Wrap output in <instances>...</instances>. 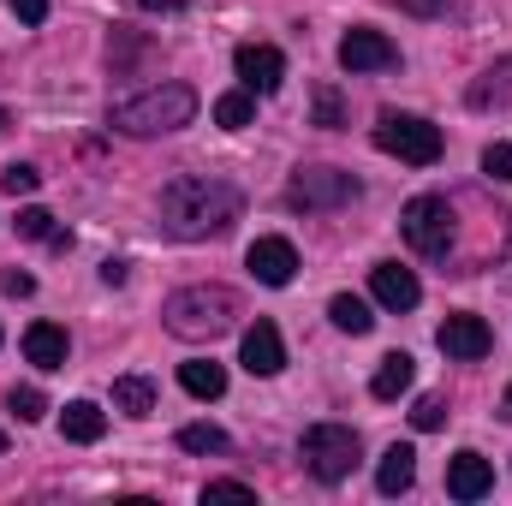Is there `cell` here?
<instances>
[{
	"label": "cell",
	"mask_w": 512,
	"mask_h": 506,
	"mask_svg": "<svg viewBox=\"0 0 512 506\" xmlns=\"http://www.w3.org/2000/svg\"><path fill=\"white\" fill-rule=\"evenodd\" d=\"M399 233L417 256H447L453 251V209L447 197H411L399 215Z\"/></svg>",
	"instance_id": "obj_7"
},
{
	"label": "cell",
	"mask_w": 512,
	"mask_h": 506,
	"mask_svg": "<svg viewBox=\"0 0 512 506\" xmlns=\"http://www.w3.org/2000/svg\"><path fill=\"white\" fill-rule=\"evenodd\" d=\"M405 387H411V358H405V352H387L376 381H370V393H376V399H399Z\"/></svg>",
	"instance_id": "obj_22"
},
{
	"label": "cell",
	"mask_w": 512,
	"mask_h": 506,
	"mask_svg": "<svg viewBox=\"0 0 512 506\" xmlns=\"http://www.w3.org/2000/svg\"><path fill=\"white\" fill-rule=\"evenodd\" d=\"M489 489H495V465H489L483 453L465 447V453L447 459V495H453V501H483Z\"/></svg>",
	"instance_id": "obj_12"
},
{
	"label": "cell",
	"mask_w": 512,
	"mask_h": 506,
	"mask_svg": "<svg viewBox=\"0 0 512 506\" xmlns=\"http://www.w3.org/2000/svg\"><path fill=\"white\" fill-rule=\"evenodd\" d=\"M435 340H441V352L459 358V364H477V358H489V346H495V334H489L483 316H447Z\"/></svg>",
	"instance_id": "obj_10"
},
{
	"label": "cell",
	"mask_w": 512,
	"mask_h": 506,
	"mask_svg": "<svg viewBox=\"0 0 512 506\" xmlns=\"http://www.w3.org/2000/svg\"><path fill=\"white\" fill-rule=\"evenodd\" d=\"M465 102H471V108H483V114H489V108H512V54H507V60H495V66L465 90Z\"/></svg>",
	"instance_id": "obj_17"
},
{
	"label": "cell",
	"mask_w": 512,
	"mask_h": 506,
	"mask_svg": "<svg viewBox=\"0 0 512 506\" xmlns=\"http://www.w3.org/2000/svg\"><path fill=\"white\" fill-rule=\"evenodd\" d=\"M233 72H239V84H245L251 96H274V90L286 84V54L268 48V42H245V48L233 54Z\"/></svg>",
	"instance_id": "obj_9"
},
{
	"label": "cell",
	"mask_w": 512,
	"mask_h": 506,
	"mask_svg": "<svg viewBox=\"0 0 512 506\" xmlns=\"http://www.w3.org/2000/svg\"><path fill=\"white\" fill-rule=\"evenodd\" d=\"M340 66H346L352 78H364V72H393V66H399V48L387 42L382 30H364V24H358V30L340 36Z\"/></svg>",
	"instance_id": "obj_8"
},
{
	"label": "cell",
	"mask_w": 512,
	"mask_h": 506,
	"mask_svg": "<svg viewBox=\"0 0 512 506\" xmlns=\"http://www.w3.org/2000/svg\"><path fill=\"white\" fill-rule=\"evenodd\" d=\"M239 364H245L251 376H280V370H286V346H280V328H274V322H251V328H245Z\"/></svg>",
	"instance_id": "obj_11"
},
{
	"label": "cell",
	"mask_w": 512,
	"mask_h": 506,
	"mask_svg": "<svg viewBox=\"0 0 512 506\" xmlns=\"http://www.w3.org/2000/svg\"><path fill=\"white\" fill-rule=\"evenodd\" d=\"M507 411H512V387H507Z\"/></svg>",
	"instance_id": "obj_37"
},
{
	"label": "cell",
	"mask_w": 512,
	"mask_h": 506,
	"mask_svg": "<svg viewBox=\"0 0 512 506\" xmlns=\"http://www.w3.org/2000/svg\"><path fill=\"white\" fill-rule=\"evenodd\" d=\"M60 435H66V441H78V447H96V441L108 435V411H102V405H90V399H72V405L60 411Z\"/></svg>",
	"instance_id": "obj_16"
},
{
	"label": "cell",
	"mask_w": 512,
	"mask_h": 506,
	"mask_svg": "<svg viewBox=\"0 0 512 506\" xmlns=\"http://www.w3.org/2000/svg\"><path fill=\"white\" fill-rule=\"evenodd\" d=\"M256 120V96L251 90H227L221 102H215V126H227V131H245Z\"/></svg>",
	"instance_id": "obj_23"
},
{
	"label": "cell",
	"mask_w": 512,
	"mask_h": 506,
	"mask_svg": "<svg viewBox=\"0 0 512 506\" xmlns=\"http://www.w3.org/2000/svg\"><path fill=\"white\" fill-rule=\"evenodd\" d=\"M12 12H18V24H42L48 18V0H6Z\"/></svg>",
	"instance_id": "obj_33"
},
{
	"label": "cell",
	"mask_w": 512,
	"mask_h": 506,
	"mask_svg": "<svg viewBox=\"0 0 512 506\" xmlns=\"http://www.w3.org/2000/svg\"><path fill=\"white\" fill-rule=\"evenodd\" d=\"M358 453H364V441L352 423H310L298 435V459L316 483H346L358 471Z\"/></svg>",
	"instance_id": "obj_4"
},
{
	"label": "cell",
	"mask_w": 512,
	"mask_h": 506,
	"mask_svg": "<svg viewBox=\"0 0 512 506\" xmlns=\"http://www.w3.org/2000/svg\"><path fill=\"white\" fill-rule=\"evenodd\" d=\"M24 358H30L36 370H66V358H72L66 328H54V322H30V328H24Z\"/></svg>",
	"instance_id": "obj_15"
},
{
	"label": "cell",
	"mask_w": 512,
	"mask_h": 506,
	"mask_svg": "<svg viewBox=\"0 0 512 506\" xmlns=\"http://www.w3.org/2000/svg\"><path fill=\"white\" fill-rule=\"evenodd\" d=\"M358 173H346V167H298L292 179H286V203L292 209H304V215H328V209H346V203H358Z\"/></svg>",
	"instance_id": "obj_5"
},
{
	"label": "cell",
	"mask_w": 512,
	"mask_h": 506,
	"mask_svg": "<svg viewBox=\"0 0 512 506\" xmlns=\"http://www.w3.org/2000/svg\"><path fill=\"white\" fill-rule=\"evenodd\" d=\"M483 173H489L495 185H507L512 179V143H489V149H483Z\"/></svg>",
	"instance_id": "obj_30"
},
{
	"label": "cell",
	"mask_w": 512,
	"mask_h": 506,
	"mask_svg": "<svg viewBox=\"0 0 512 506\" xmlns=\"http://www.w3.org/2000/svg\"><path fill=\"white\" fill-rule=\"evenodd\" d=\"M328 316H334V328H340V334H370V328H376V310H370L364 298H352V292L328 298Z\"/></svg>",
	"instance_id": "obj_20"
},
{
	"label": "cell",
	"mask_w": 512,
	"mask_h": 506,
	"mask_svg": "<svg viewBox=\"0 0 512 506\" xmlns=\"http://www.w3.org/2000/svg\"><path fill=\"white\" fill-rule=\"evenodd\" d=\"M203 501H256V489L233 483V477H215V483H203Z\"/></svg>",
	"instance_id": "obj_31"
},
{
	"label": "cell",
	"mask_w": 512,
	"mask_h": 506,
	"mask_svg": "<svg viewBox=\"0 0 512 506\" xmlns=\"http://www.w3.org/2000/svg\"><path fill=\"white\" fill-rule=\"evenodd\" d=\"M179 447H185V453H227L233 441H227V429H215V423H185V429H179Z\"/></svg>",
	"instance_id": "obj_25"
},
{
	"label": "cell",
	"mask_w": 512,
	"mask_h": 506,
	"mask_svg": "<svg viewBox=\"0 0 512 506\" xmlns=\"http://www.w3.org/2000/svg\"><path fill=\"white\" fill-rule=\"evenodd\" d=\"M114 411H126V417H149V411H155V381L120 376L114 381Z\"/></svg>",
	"instance_id": "obj_21"
},
{
	"label": "cell",
	"mask_w": 512,
	"mask_h": 506,
	"mask_svg": "<svg viewBox=\"0 0 512 506\" xmlns=\"http://www.w3.org/2000/svg\"><path fill=\"white\" fill-rule=\"evenodd\" d=\"M0 185H6V191H12V197H30V191H36V185H42V173H36V167H24V161H12V167H6V173H0Z\"/></svg>",
	"instance_id": "obj_29"
},
{
	"label": "cell",
	"mask_w": 512,
	"mask_h": 506,
	"mask_svg": "<svg viewBox=\"0 0 512 506\" xmlns=\"http://www.w3.org/2000/svg\"><path fill=\"white\" fill-rule=\"evenodd\" d=\"M161 322H167L173 340H191V346L197 340H221L227 328H239V292L233 286H185V292L167 298Z\"/></svg>",
	"instance_id": "obj_3"
},
{
	"label": "cell",
	"mask_w": 512,
	"mask_h": 506,
	"mask_svg": "<svg viewBox=\"0 0 512 506\" xmlns=\"http://www.w3.org/2000/svg\"><path fill=\"white\" fill-rule=\"evenodd\" d=\"M411 483H417V453H411L405 441H393L382 453V465H376V489H382V495H405Z\"/></svg>",
	"instance_id": "obj_18"
},
{
	"label": "cell",
	"mask_w": 512,
	"mask_h": 506,
	"mask_svg": "<svg viewBox=\"0 0 512 506\" xmlns=\"http://www.w3.org/2000/svg\"><path fill=\"white\" fill-rule=\"evenodd\" d=\"M245 215L239 185L215 179V173H179L161 185V233L197 245V239H221L233 233V221Z\"/></svg>",
	"instance_id": "obj_1"
},
{
	"label": "cell",
	"mask_w": 512,
	"mask_h": 506,
	"mask_svg": "<svg viewBox=\"0 0 512 506\" xmlns=\"http://www.w3.org/2000/svg\"><path fill=\"white\" fill-rule=\"evenodd\" d=\"M370 292H376L382 310H417V298H423L417 274L399 268V262H376V268H370Z\"/></svg>",
	"instance_id": "obj_14"
},
{
	"label": "cell",
	"mask_w": 512,
	"mask_h": 506,
	"mask_svg": "<svg viewBox=\"0 0 512 506\" xmlns=\"http://www.w3.org/2000/svg\"><path fill=\"white\" fill-rule=\"evenodd\" d=\"M6 405H12V411H18L24 423H36V417H48V399H42L36 387H12V393H6Z\"/></svg>",
	"instance_id": "obj_27"
},
{
	"label": "cell",
	"mask_w": 512,
	"mask_h": 506,
	"mask_svg": "<svg viewBox=\"0 0 512 506\" xmlns=\"http://www.w3.org/2000/svg\"><path fill=\"white\" fill-rule=\"evenodd\" d=\"M179 387H185L191 399H221V393H227V370H221L215 358H197V364H179Z\"/></svg>",
	"instance_id": "obj_19"
},
{
	"label": "cell",
	"mask_w": 512,
	"mask_h": 506,
	"mask_svg": "<svg viewBox=\"0 0 512 506\" xmlns=\"http://www.w3.org/2000/svg\"><path fill=\"white\" fill-rule=\"evenodd\" d=\"M137 6H143V12H185L191 0H137Z\"/></svg>",
	"instance_id": "obj_35"
},
{
	"label": "cell",
	"mask_w": 512,
	"mask_h": 506,
	"mask_svg": "<svg viewBox=\"0 0 512 506\" xmlns=\"http://www.w3.org/2000/svg\"><path fill=\"white\" fill-rule=\"evenodd\" d=\"M376 149L411 161V167H435L441 161V126H429L423 114H393L387 108L382 120H376Z\"/></svg>",
	"instance_id": "obj_6"
},
{
	"label": "cell",
	"mask_w": 512,
	"mask_h": 506,
	"mask_svg": "<svg viewBox=\"0 0 512 506\" xmlns=\"http://www.w3.org/2000/svg\"><path fill=\"white\" fill-rule=\"evenodd\" d=\"M399 6H405L411 18H435V12H447L453 0H399Z\"/></svg>",
	"instance_id": "obj_34"
},
{
	"label": "cell",
	"mask_w": 512,
	"mask_h": 506,
	"mask_svg": "<svg viewBox=\"0 0 512 506\" xmlns=\"http://www.w3.org/2000/svg\"><path fill=\"white\" fill-rule=\"evenodd\" d=\"M441 423H447V399L441 393H423L417 411H411V429H441Z\"/></svg>",
	"instance_id": "obj_28"
},
{
	"label": "cell",
	"mask_w": 512,
	"mask_h": 506,
	"mask_svg": "<svg viewBox=\"0 0 512 506\" xmlns=\"http://www.w3.org/2000/svg\"><path fill=\"white\" fill-rule=\"evenodd\" d=\"M316 126H322V131H340V126H346V108H340V90H328V84L316 90Z\"/></svg>",
	"instance_id": "obj_26"
},
{
	"label": "cell",
	"mask_w": 512,
	"mask_h": 506,
	"mask_svg": "<svg viewBox=\"0 0 512 506\" xmlns=\"http://www.w3.org/2000/svg\"><path fill=\"white\" fill-rule=\"evenodd\" d=\"M197 120V90L191 84H149L143 96L114 102L108 126L126 131V137H167V131L191 126Z\"/></svg>",
	"instance_id": "obj_2"
},
{
	"label": "cell",
	"mask_w": 512,
	"mask_h": 506,
	"mask_svg": "<svg viewBox=\"0 0 512 506\" xmlns=\"http://www.w3.org/2000/svg\"><path fill=\"white\" fill-rule=\"evenodd\" d=\"M245 268H251L262 286H292L298 251H292V239H256L251 251H245Z\"/></svg>",
	"instance_id": "obj_13"
},
{
	"label": "cell",
	"mask_w": 512,
	"mask_h": 506,
	"mask_svg": "<svg viewBox=\"0 0 512 506\" xmlns=\"http://www.w3.org/2000/svg\"><path fill=\"white\" fill-rule=\"evenodd\" d=\"M0 131H6V108H0Z\"/></svg>",
	"instance_id": "obj_36"
},
{
	"label": "cell",
	"mask_w": 512,
	"mask_h": 506,
	"mask_svg": "<svg viewBox=\"0 0 512 506\" xmlns=\"http://www.w3.org/2000/svg\"><path fill=\"white\" fill-rule=\"evenodd\" d=\"M18 239H48L54 251H66V227H54L48 209H18Z\"/></svg>",
	"instance_id": "obj_24"
},
{
	"label": "cell",
	"mask_w": 512,
	"mask_h": 506,
	"mask_svg": "<svg viewBox=\"0 0 512 506\" xmlns=\"http://www.w3.org/2000/svg\"><path fill=\"white\" fill-rule=\"evenodd\" d=\"M0 453H6V435H0Z\"/></svg>",
	"instance_id": "obj_38"
},
{
	"label": "cell",
	"mask_w": 512,
	"mask_h": 506,
	"mask_svg": "<svg viewBox=\"0 0 512 506\" xmlns=\"http://www.w3.org/2000/svg\"><path fill=\"white\" fill-rule=\"evenodd\" d=\"M0 286H6L12 298H30V292H36V280H30L24 268H6V274H0Z\"/></svg>",
	"instance_id": "obj_32"
}]
</instances>
